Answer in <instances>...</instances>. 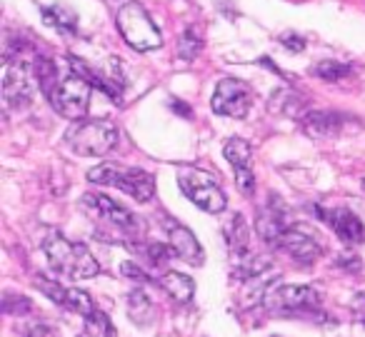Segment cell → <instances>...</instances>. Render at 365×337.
Wrapping results in <instances>:
<instances>
[{
	"instance_id": "cell-33",
	"label": "cell",
	"mask_w": 365,
	"mask_h": 337,
	"mask_svg": "<svg viewBox=\"0 0 365 337\" xmlns=\"http://www.w3.org/2000/svg\"><path fill=\"white\" fill-rule=\"evenodd\" d=\"M360 185H363V190H365V180H363V182H360Z\"/></svg>"
},
{
	"instance_id": "cell-18",
	"label": "cell",
	"mask_w": 365,
	"mask_h": 337,
	"mask_svg": "<svg viewBox=\"0 0 365 337\" xmlns=\"http://www.w3.org/2000/svg\"><path fill=\"white\" fill-rule=\"evenodd\" d=\"M158 285H160V290H165L173 300L180 302V305L190 302L195 295V282L190 280L188 275H182V272H175V270L163 272V275L158 277Z\"/></svg>"
},
{
	"instance_id": "cell-13",
	"label": "cell",
	"mask_w": 365,
	"mask_h": 337,
	"mask_svg": "<svg viewBox=\"0 0 365 337\" xmlns=\"http://www.w3.org/2000/svg\"><path fill=\"white\" fill-rule=\"evenodd\" d=\"M223 155L230 162L235 172V182H238L243 195H253L255 192V175H253V162H250V145L240 138H230L223 145Z\"/></svg>"
},
{
	"instance_id": "cell-11",
	"label": "cell",
	"mask_w": 365,
	"mask_h": 337,
	"mask_svg": "<svg viewBox=\"0 0 365 337\" xmlns=\"http://www.w3.org/2000/svg\"><path fill=\"white\" fill-rule=\"evenodd\" d=\"M33 81L31 71L23 66L21 61H8L6 63V76H3V100L8 108H26L33 100Z\"/></svg>"
},
{
	"instance_id": "cell-6",
	"label": "cell",
	"mask_w": 365,
	"mask_h": 337,
	"mask_svg": "<svg viewBox=\"0 0 365 337\" xmlns=\"http://www.w3.org/2000/svg\"><path fill=\"white\" fill-rule=\"evenodd\" d=\"M91 90L93 85L86 78H81L78 73H71V76H66L58 83L56 93L51 95V103L68 120H83L88 113V103H91Z\"/></svg>"
},
{
	"instance_id": "cell-30",
	"label": "cell",
	"mask_w": 365,
	"mask_h": 337,
	"mask_svg": "<svg viewBox=\"0 0 365 337\" xmlns=\"http://www.w3.org/2000/svg\"><path fill=\"white\" fill-rule=\"evenodd\" d=\"M280 43H283V48H288L290 53H300L305 48V41L300 36H295V33H285V36L280 38Z\"/></svg>"
},
{
	"instance_id": "cell-15",
	"label": "cell",
	"mask_w": 365,
	"mask_h": 337,
	"mask_svg": "<svg viewBox=\"0 0 365 337\" xmlns=\"http://www.w3.org/2000/svg\"><path fill=\"white\" fill-rule=\"evenodd\" d=\"M36 287H41L53 302H58V305H63L66 310L78 312V315H83V317H88L96 310L91 295L78 290V287H66V285H61V282L48 280V277H36Z\"/></svg>"
},
{
	"instance_id": "cell-10",
	"label": "cell",
	"mask_w": 365,
	"mask_h": 337,
	"mask_svg": "<svg viewBox=\"0 0 365 337\" xmlns=\"http://www.w3.org/2000/svg\"><path fill=\"white\" fill-rule=\"evenodd\" d=\"M278 247L288 252L300 265H313L320 257V252H323V245H320L318 235H315L308 225H298V222H293V225L280 235Z\"/></svg>"
},
{
	"instance_id": "cell-16",
	"label": "cell",
	"mask_w": 365,
	"mask_h": 337,
	"mask_svg": "<svg viewBox=\"0 0 365 337\" xmlns=\"http://www.w3.org/2000/svg\"><path fill=\"white\" fill-rule=\"evenodd\" d=\"M168 245L173 247L175 257H180L182 262H188V265H203V260H205L203 247H200L198 237L185 225L168 227Z\"/></svg>"
},
{
	"instance_id": "cell-24",
	"label": "cell",
	"mask_w": 365,
	"mask_h": 337,
	"mask_svg": "<svg viewBox=\"0 0 365 337\" xmlns=\"http://www.w3.org/2000/svg\"><path fill=\"white\" fill-rule=\"evenodd\" d=\"M86 335L88 337H115V327H113L110 317L101 310H93L86 317Z\"/></svg>"
},
{
	"instance_id": "cell-23",
	"label": "cell",
	"mask_w": 365,
	"mask_h": 337,
	"mask_svg": "<svg viewBox=\"0 0 365 337\" xmlns=\"http://www.w3.org/2000/svg\"><path fill=\"white\" fill-rule=\"evenodd\" d=\"M310 73L325 83H338V81H343V78H348L350 73H353V68L340 61H323V63H318V66H313Z\"/></svg>"
},
{
	"instance_id": "cell-2",
	"label": "cell",
	"mask_w": 365,
	"mask_h": 337,
	"mask_svg": "<svg viewBox=\"0 0 365 337\" xmlns=\"http://www.w3.org/2000/svg\"><path fill=\"white\" fill-rule=\"evenodd\" d=\"M88 180L93 185L118 187L138 202H150L155 195V177L140 167H125L115 162H101L98 167L88 170Z\"/></svg>"
},
{
	"instance_id": "cell-32",
	"label": "cell",
	"mask_w": 365,
	"mask_h": 337,
	"mask_svg": "<svg viewBox=\"0 0 365 337\" xmlns=\"http://www.w3.org/2000/svg\"><path fill=\"white\" fill-rule=\"evenodd\" d=\"M338 265L348 267V270H358L360 262H358V257H355V255H345V257H338Z\"/></svg>"
},
{
	"instance_id": "cell-31",
	"label": "cell",
	"mask_w": 365,
	"mask_h": 337,
	"mask_svg": "<svg viewBox=\"0 0 365 337\" xmlns=\"http://www.w3.org/2000/svg\"><path fill=\"white\" fill-rule=\"evenodd\" d=\"M350 310H353L355 320L365 325V292H358V295L353 297V302H350Z\"/></svg>"
},
{
	"instance_id": "cell-4",
	"label": "cell",
	"mask_w": 365,
	"mask_h": 337,
	"mask_svg": "<svg viewBox=\"0 0 365 337\" xmlns=\"http://www.w3.org/2000/svg\"><path fill=\"white\" fill-rule=\"evenodd\" d=\"M118 31H120L123 41L138 53H150L163 46L160 28L153 23L145 8L140 3H135V0H128L120 6V11H118Z\"/></svg>"
},
{
	"instance_id": "cell-21",
	"label": "cell",
	"mask_w": 365,
	"mask_h": 337,
	"mask_svg": "<svg viewBox=\"0 0 365 337\" xmlns=\"http://www.w3.org/2000/svg\"><path fill=\"white\" fill-rule=\"evenodd\" d=\"M43 18H46V23L51 28H56V31H61V33H76V23H78V18H76V13L71 11V8H66V6H53V8H43Z\"/></svg>"
},
{
	"instance_id": "cell-8",
	"label": "cell",
	"mask_w": 365,
	"mask_h": 337,
	"mask_svg": "<svg viewBox=\"0 0 365 337\" xmlns=\"http://www.w3.org/2000/svg\"><path fill=\"white\" fill-rule=\"evenodd\" d=\"M263 305L273 312H313L320 307V295L308 285H278Z\"/></svg>"
},
{
	"instance_id": "cell-25",
	"label": "cell",
	"mask_w": 365,
	"mask_h": 337,
	"mask_svg": "<svg viewBox=\"0 0 365 337\" xmlns=\"http://www.w3.org/2000/svg\"><path fill=\"white\" fill-rule=\"evenodd\" d=\"M200 48H203V41L195 36L193 28H188V31L180 36V41H178V56H180V61L193 63L195 58L200 56Z\"/></svg>"
},
{
	"instance_id": "cell-9",
	"label": "cell",
	"mask_w": 365,
	"mask_h": 337,
	"mask_svg": "<svg viewBox=\"0 0 365 337\" xmlns=\"http://www.w3.org/2000/svg\"><path fill=\"white\" fill-rule=\"evenodd\" d=\"M250 103H253V95H250V88L240 81H233V78H225L215 85V93H213V110L218 115H225V118H245L250 110Z\"/></svg>"
},
{
	"instance_id": "cell-20",
	"label": "cell",
	"mask_w": 365,
	"mask_h": 337,
	"mask_svg": "<svg viewBox=\"0 0 365 337\" xmlns=\"http://www.w3.org/2000/svg\"><path fill=\"white\" fill-rule=\"evenodd\" d=\"M33 73H36V81L41 85V90L46 93V98L51 100V95L56 93L58 83H61V76H58V66L46 56H38L36 63H33Z\"/></svg>"
},
{
	"instance_id": "cell-1",
	"label": "cell",
	"mask_w": 365,
	"mask_h": 337,
	"mask_svg": "<svg viewBox=\"0 0 365 337\" xmlns=\"http://www.w3.org/2000/svg\"><path fill=\"white\" fill-rule=\"evenodd\" d=\"M43 252H46L51 267L58 275H66L71 280H88L101 272V265L83 242H71L61 232H51L43 240Z\"/></svg>"
},
{
	"instance_id": "cell-17",
	"label": "cell",
	"mask_w": 365,
	"mask_h": 337,
	"mask_svg": "<svg viewBox=\"0 0 365 337\" xmlns=\"http://www.w3.org/2000/svg\"><path fill=\"white\" fill-rule=\"evenodd\" d=\"M300 123H303V130L308 133L310 138L323 140V138H335L343 130L345 118L333 110H310V113H305Z\"/></svg>"
},
{
	"instance_id": "cell-28",
	"label": "cell",
	"mask_w": 365,
	"mask_h": 337,
	"mask_svg": "<svg viewBox=\"0 0 365 337\" xmlns=\"http://www.w3.org/2000/svg\"><path fill=\"white\" fill-rule=\"evenodd\" d=\"M120 272L125 277H130V280H135V282H150V277L145 275V272L140 270V267L135 265V262H123L120 265Z\"/></svg>"
},
{
	"instance_id": "cell-7",
	"label": "cell",
	"mask_w": 365,
	"mask_h": 337,
	"mask_svg": "<svg viewBox=\"0 0 365 337\" xmlns=\"http://www.w3.org/2000/svg\"><path fill=\"white\" fill-rule=\"evenodd\" d=\"M83 207H86L93 217L118 227V230L125 232V235H140L143 232V220H138L128 207H123L120 202L110 200L108 195H101V192H86V195H83Z\"/></svg>"
},
{
	"instance_id": "cell-27",
	"label": "cell",
	"mask_w": 365,
	"mask_h": 337,
	"mask_svg": "<svg viewBox=\"0 0 365 337\" xmlns=\"http://www.w3.org/2000/svg\"><path fill=\"white\" fill-rule=\"evenodd\" d=\"M145 255L148 260L153 262V265H165L170 257H175V252H173L170 245H160V242H150V245L145 247Z\"/></svg>"
},
{
	"instance_id": "cell-12",
	"label": "cell",
	"mask_w": 365,
	"mask_h": 337,
	"mask_svg": "<svg viewBox=\"0 0 365 337\" xmlns=\"http://www.w3.org/2000/svg\"><path fill=\"white\" fill-rule=\"evenodd\" d=\"M258 235L263 237L268 245H278L280 235L288 230L293 222H290V215H288V207L283 205L278 195H270L268 202L258 210Z\"/></svg>"
},
{
	"instance_id": "cell-14",
	"label": "cell",
	"mask_w": 365,
	"mask_h": 337,
	"mask_svg": "<svg viewBox=\"0 0 365 337\" xmlns=\"http://www.w3.org/2000/svg\"><path fill=\"white\" fill-rule=\"evenodd\" d=\"M318 217H323L330 225V230L345 242V245H363L365 242V225L360 222L358 215H353L345 207H335V210H325V207H315Z\"/></svg>"
},
{
	"instance_id": "cell-5",
	"label": "cell",
	"mask_w": 365,
	"mask_h": 337,
	"mask_svg": "<svg viewBox=\"0 0 365 337\" xmlns=\"http://www.w3.org/2000/svg\"><path fill=\"white\" fill-rule=\"evenodd\" d=\"M178 187L182 190V195L188 197L193 205H198L200 210L210 212V215H220L228 205L223 187L218 185L210 172H203L198 167H185L178 175Z\"/></svg>"
},
{
	"instance_id": "cell-19",
	"label": "cell",
	"mask_w": 365,
	"mask_h": 337,
	"mask_svg": "<svg viewBox=\"0 0 365 337\" xmlns=\"http://www.w3.org/2000/svg\"><path fill=\"white\" fill-rule=\"evenodd\" d=\"M225 242H228V250L233 255V260L250 255L248 252V225H245V217L240 212H235L230 217V222L225 225Z\"/></svg>"
},
{
	"instance_id": "cell-3",
	"label": "cell",
	"mask_w": 365,
	"mask_h": 337,
	"mask_svg": "<svg viewBox=\"0 0 365 337\" xmlns=\"http://www.w3.org/2000/svg\"><path fill=\"white\" fill-rule=\"evenodd\" d=\"M118 142V128L110 120H76L66 133V145L76 155L83 157H101L115 147Z\"/></svg>"
},
{
	"instance_id": "cell-22",
	"label": "cell",
	"mask_w": 365,
	"mask_h": 337,
	"mask_svg": "<svg viewBox=\"0 0 365 337\" xmlns=\"http://www.w3.org/2000/svg\"><path fill=\"white\" fill-rule=\"evenodd\" d=\"M128 315L135 325H148L153 322V302L143 290H135L128 295Z\"/></svg>"
},
{
	"instance_id": "cell-26",
	"label": "cell",
	"mask_w": 365,
	"mask_h": 337,
	"mask_svg": "<svg viewBox=\"0 0 365 337\" xmlns=\"http://www.w3.org/2000/svg\"><path fill=\"white\" fill-rule=\"evenodd\" d=\"M31 307L33 305L28 297L13 295V292H6V297H3V312H6V315H28Z\"/></svg>"
},
{
	"instance_id": "cell-29",
	"label": "cell",
	"mask_w": 365,
	"mask_h": 337,
	"mask_svg": "<svg viewBox=\"0 0 365 337\" xmlns=\"http://www.w3.org/2000/svg\"><path fill=\"white\" fill-rule=\"evenodd\" d=\"M26 337H58V332L51 325H46V322H36V325L28 327Z\"/></svg>"
}]
</instances>
